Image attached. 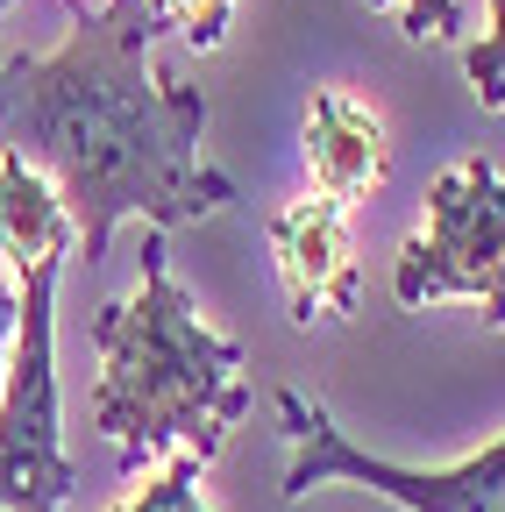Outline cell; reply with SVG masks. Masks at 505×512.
Returning <instances> with one entry per match:
<instances>
[{"mask_svg":"<svg viewBox=\"0 0 505 512\" xmlns=\"http://www.w3.org/2000/svg\"><path fill=\"white\" fill-rule=\"evenodd\" d=\"M93 349H100V384H93V427L121 448V470H143L150 456H185L214 463L228 427L249 413V377L242 349L214 335L193 292L171 278L164 228L143 235V278L129 299L93 313Z\"/></svg>","mask_w":505,"mask_h":512,"instance_id":"2","label":"cell"},{"mask_svg":"<svg viewBox=\"0 0 505 512\" xmlns=\"http://www.w3.org/2000/svg\"><path fill=\"white\" fill-rule=\"evenodd\" d=\"M15 313H22V292L0 278V370H8V349H15Z\"/></svg>","mask_w":505,"mask_h":512,"instance_id":"13","label":"cell"},{"mask_svg":"<svg viewBox=\"0 0 505 512\" xmlns=\"http://www.w3.org/2000/svg\"><path fill=\"white\" fill-rule=\"evenodd\" d=\"M0 15H8V0H0Z\"/></svg>","mask_w":505,"mask_h":512,"instance_id":"14","label":"cell"},{"mask_svg":"<svg viewBox=\"0 0 505 512\" xmlns=\"http://www.w3.org/2000/svg\"><path fill=\"white\" fill-rule=\"evenodd\" d=\"M150 15H157V29H178L193 50H214L228 36L235 0H150Z\"/></svg>","mask_w":505,"mask_h":512,"instance_id":"11","label":"cell"},{"mask_svg":"<svg viewBox=\"0 0 505 512\" xmlns=\"http://www.w3.org/2000/svg\"><path fill=\"white\" fill-rule=\"evenodd\" d=\"M271 256L292 299V320H349L356 292H363V264H356V235H349V207L328 192H306V200L278 207L271 221Z\"/></svg>","mask_w":505,"mask_h":512,"instance_id":"6","label":"cell"},{"mask_svg":"<svg viewBox=\"0 0 505 512\" xmlns=\"http://www.w3.org/2000/svg\"><path fill=\"white\" fill-rule=\"evenodd\" d=\"M306 171H313V192L356 207L385 185V128H377L370 107H356L349 93H313L306 100Z\"/></svg>","mask_w":505,"mask_h":512,"instance_id":"7","label":"cell"},{"mask_svg":"<svg viewBox=\"0 0 505 512\" xmlns=\"http://www.w3.org/2000/svg\"><path fill=\"white\" fill-rule=\"evenodd\" d=\"M79 249V228L57 200V185L22 157L0 143V256L15 271H36V264H65Z\"/></svg>","mask_w":505,"mask_h":512,"instance_id":"8","label":"cell"},{"mask_svg":"<svg viewBox=\"0 0 505 512\" xmlns=\"http://www.w3.org/2000/svg\"><path fill=\"white\" fill-rule=\"evenodd\" d=\"M370 8H399V29H406L413 43L463 29V8H456V0H370Z\"/></svg>","mask_w":505,"mask_h":512,"instance_id":"12","label":"cell"},{"mask_svg":"<svg viewBox=\"0 0 505 512\" xmlns=\"http://www.w3.org/2000/svg\"><path fill=\"white\" fill-rule=\"evenodd\" d=\"M399 306L477 299L484 320L505 335V178L491 157L441 171L427 192V221L392 264Z\"/></svg>","mask_w":505,"mask_h":512,"instance_id":"4","label":"cell"},{"mask_svg":"<svg viewBox=\"0 0 505 512\" xmlns=\"http://www.w3.org/2000/svg\"><path fill=\"white\" fill-rule=\"evenodd\" d=\"M57 271H22L15 349L0 370V512H57L79 491V470L57 434Z\"/></svg>","mask_w":505,"mask_h":512,"instance_id":"3","label":"cell"},{"mask_svg":"<svg viewBox=\"0 0 505 512\" xmlns=\"http://www.w3.org/2000/svg\"><path fill=\"white\" fill-rule=\"evenodd\" d=\"M463 72H470V93H477V107H505V0H491V29H484V43H470L463 50Z\"/></svg>","mask_w":505,"mask_h":512,"instance_id":"10","label":"cell"},{"mask_svg":"<svg viewBox=\"0 0 505 512\" xmlns=\"http://www.w3.org/2000/svg\"><path fill=\"white\" fill-rule=\"evenodd\" d=\"M200 456H185V448H171V463L129 498V505H114V512H207L200 505Z\"/></svg>","mask_w":505,"mask_h":512,"instance_id":"9","label":"cell"},{"mask_svg":"<svg viewBox=\"0 0 505 512\" xmlns=\"http://www.w3.org/2000/svg\"><path fill=\"white\" fill-rule=\"evenodd\" d=\"M150 0H79L50 57L0 64V143L65 200L79 256L100 264L121 221L185 228L235 207V178L207 164V93L150 72Z\"/></svg>","mask_w":505,"mask_h":512,"instance_id":"1","label":"cell"},{"mask_svg":"<svg viewBox=\"0 0 505 512\" xmlns=\"http://www.w3.org/2000/svg\"><path fill=\"white\" fill-rule=\"evenodd\" d=\"M278 420L292 434V463H285V484H278L292 505L321 484H363V491L392 498L406 512H505V434L491 448H477V456L449 463V470H406V463H385L370 448H356L299 392H278Z\"/></svg>","mask_w":505,"mask_h":512,"instance_id":"5","label":"cell"},{"mask_svg":"<svg viewBox=\"0 0 505 512\" xmlns=\"http://www.w3.org/2000/svg\"><path fill=\"white\" fill-rule=\"evenodd\" d=\"M72 8H79V0H72Z\"/></svg>","mask_w":505,"mask_h":512,"instance_id":"15","label":"cell"}]
</instances>
